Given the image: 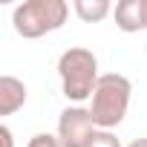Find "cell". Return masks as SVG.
I'll use <instances>...</instances> for the list:
<instances>
[{"instance_id": "obj_1", "label": "cell", "mask_w": 147, "mask_h": 147, "mask_svg": "<svg viewBox=\"0 0 147 147\" xmlns=\"http://www.w3.org/2000/svg\"><path fill=\"white\" fill-rule=\"evenodd\" d=\"M58 78H61V92L66 95V101L81 104V107L84 101H92V92L101 78L95 52L87 46H69L66 52H61Z\"/></svg>"}, {"instance_id": "obj_2", "label": "cell", "mask_w": 147, "mask_h": 147, "mask_svg": "<svg viewBox=\"0 0 147 147\" xmlns=\"http://www.w3.org/2000/svg\"><path fill=\"white\" fill-rule=\"evenodd\" d=\"M133 98V81L121 72H104L98 78V87L90 101V113L98 130H115L130 110Z\"/></svg>"}, {"instance_id": "obj_3", "label": "cell", "mask_w": 147, "mask_h": 147, "mask_svg": "<svg viewBox=\"0 0 147 147\" xmlns=\"http://www.w3.org/2000/svg\"><path fill=\"white\" fill-rule=\"evenodd\" d=\"M66 18H69L66 0H23L12 9V26L26 40L58 32L66 23Z\"/></svg>"}, {"instance_id": "obj_4", "label": "cell", "mask_w": 147, "mask_h": 147, "mask_svg": "<svg viewBox=\"0 0 147 147\" xmlns=\"http://www.w3.org/2000/svg\"><path fill=\"white\" fill-rule=\"evenodd\" d=\"M98 133L95 121H92V113L90 107H81V104H72L66 107L61 115H58V141L61 147H90L92 136Z\"/></svg>"}, {"instance_id": "obj_5", "label": "cell", "mask_w": 147, "mask_h": 147, "mask_svg": "<svg viewBox=\"0 0 147 147\" xmlns=\"http://www.w3.org/2000/svg\"><path fill=\"white\" fill-rule=\"evenodd\" d=\"M113 18L124 35L144 32L147 29V0H118L113 9Z\"/></svg>"}, {"instance_id": "obj_6", "label": "cell", "mask_w": 147, "mask_h": 147, "mask_svg": "<svg viewBox=\"0 0 147 147\" xmlns=\"http://www.w3.org/2000/svg\"><path fill=\"white\" fill-rule=\"evenodd\" d=\"M29 98V90L15 75H0V115H15Z\"/></svg>"}, {"instance_id": "obj_7", "label": "cell", "mask_w": 147, "mask_h": 147, "mask_svg": "<svg viewBox=\"0 0 147 147\" xmlns=\"http://www.w3.org/2000/svg\"><path fill=\"white\" fill-rule=\"evenodd\" d=\"M72 12L84 23H101L107 15H113V3L110 0H75V3H72Z\"/></svg>"}, {"instance_id": "obj_8", "label": "cell", "mask_w": 147, "mask_h": 147, "mask_svg": "<svg viewBox=\"0 0 147 147\" xmlns=\"http://www.w3.org/2000/svg\"><path fill=\"white\" fill-rule=\"evenodd\" d=\"M90 147H124V144H121V138H118L113 130H98V133L92 136Z\"/></svg>"}, {"instance_id": "obj_9", "label": "cell", "mask_w": 147, "mask_h": 147, "mask_svg": "<svg viewBox=\"0 0 147 147\" xmlns=\"http://www.w3.org/2000/svg\"><path fill=\"white\" fill-rule=\"evenodd\" d=\"M26 147H61V141H58V136H52V133H35Z\"/></svg>"}, {"instance_id": "obj_10", "label": "cell", "mask_w": 147, "mask_h": 147, "mask_svg": "<svg viewBox=\"0 0 147 147\" xmlns=\"http://www.w3.org/2000/svg\"><path fill=\"white\" fill-rule=\"evenodd\" d=\"M0 138H3V147H15V136H12V127L9 124L0 127Z\"/></svg>"}, {"instance_id": "obj_11", "label": "cell", "mask_w": 147, "mask_h": 147, "mask_svg": "<svg viewBox=\"0 0 147 147\" xmlns=\"http://www.w3.org/2000/svg\"><path fill=\"white\" fill-rule=\"evenodd\" d=\"M127 147H147V138H133Z\"/></svg>"}]
</instances>
